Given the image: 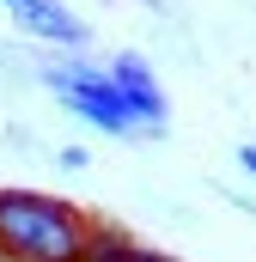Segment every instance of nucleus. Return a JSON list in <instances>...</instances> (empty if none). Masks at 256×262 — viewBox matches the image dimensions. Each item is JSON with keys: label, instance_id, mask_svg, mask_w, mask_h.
<instances>
[{"label": "nucleus", "instance_id": "0eeeda50", "mask_svg": "<svg viewBox=\"0 0 256 262\" xmlns=\"http://www.w3.org/2000/svg\"><path fill=\"white\" fill-rule=\"evenodd\" d=\"M6 6H18V0H6Z\"/></svg>", "mask_w": 256, "mask_h": 262}, {"label": "nucleus", "instance_id": "f257e3e1", "mask_svg": "<svg viewBox=\"0 0 256 262\" xmlns=\"http://www.w3.org/2000/svg\"><path fill=\"white\" fill-rule=\"evenodd\" d=\"M92 213L49 189H0V262H79Z\"/></svg>", "mask_w": 256, "mask_h": 262}, {"label": "nucleus", "instance_id": "f03ea898", "mask_svg": "<svg viewBox=\"0 0 256 262\" xmlns=\"http://www.w3.org/2000/svg\"><path fill=\"white\" fill-rule=\"evenodd\" d=\"M43 85H49V92L61 98L73 116H86L92 128L116 134V140L140 134V122L128 116V104L116 98V85L104 79V67H86V61H73V67H43Z\"/></svg>", "mask_w": 256, "mask_h": 262}, {"label": "nucleus", "instance_id": "39448f33", "mask_svg": "<svg viewBox=\"0 0 256 262\" xmlns=\"http://www.w3.org/2000/svg\"><path fill=\"white\" fill-rule=\"evenodd\" d=\"M61 165H67V171H86L92 159H86V146H61Z\"/></svg>", "mask_w": 256, "mask_h": 262}, {"label": "nucleus", "instance_id": "423d86ee", "mask_svg": "<svg viewBox=\"0 0 256 262\" xmlns=\"http://www.w3.org/2000/svg\"><path fill=\"white\" fill-rule=\"evenodd\" d=\"M238 165H244V171L256 177V146H238Z\"/></svg>", "mask_w": 256, "mask_h": 262}, {"label": "nucleus", "instance_id": "20e7f679", "mask_svg": "<svg viewBox=\"0 0 256 262\" xmlns=\"http://www.w3.org/2000/svg\"><path fill=\"white\" fill-rule=\"evenodd\" d=\"M12 18H18V31H31V37H43V43H67V49L86 43V25H79L67 6H55V0H18Z\"/></svg>", "mask_w": 256, "mask_h": 262}, {"label": "nucleus", "instance_id": "7ed1b4c3", "mask_svg": "<svg viewBox=\"0 0 256 262\" xmlns=\"http://www.w3.org/2000/svg\"><path fill=\"white\" fill-rule=\"evenodd\" d=\"M104 79L116 85V98L128 104V116L140 122V134H159L165 128V92H159V79H153V67L140 61V55H116V61L104 67Z\"/></svg>", "mask_w": 256, "mask_h": 262}]
</instances>
